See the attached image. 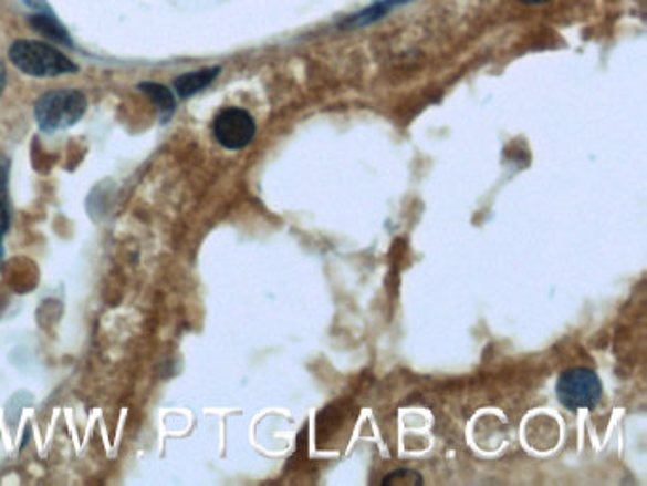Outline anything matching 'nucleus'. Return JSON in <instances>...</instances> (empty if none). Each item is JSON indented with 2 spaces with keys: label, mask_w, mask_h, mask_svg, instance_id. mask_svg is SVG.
Segmentation results:
<instances>
[{
  "label": "nucleus",
  "mask_w": 647,
  "mask_h": 486,
  "mask_svg": "<svg viewBox=\"0 0 647 486\" xmlns=\"http://www.w3.org/2000/svg\"><path fill=\"white\" fill-rule=\"evenodd\" d=\"M10 60L20 71L36 76V79L79 71V68L69 60L67 55L61 54L60 50L48 46L44 42H14L10 48Z\"/></svg>",
  "instance_id": "1"
},
{
  "label": "nucleus",
  "mask_w": 647,
  "mask_h": 486,
  "mask_svg": "<svg viewBox=\"0 0 647 486\" xmlns=\"http://www.w3.org/2000/svg\"><path fill=\"white\" fill-rule=\"evenodd\" d=\"M87 101L79 90H54L34 105V116L44 132L67 130L86 113Z\"/></svg>",
  "instance_id": "2"
},
{
  "label": "nucleus",
  "mask_w": 647,
  "mask_h": 486,
  "mask_svg": "<svg viewBox=\"0 0 647 486\" xmlns=\"http://www.w3.org/2000/svg\"><path fill=\"white\" fill-rule=\"evenodd\" d=\"M556 397L567 411H591L602 397L601 379L585 366L567 369L556 380Z\"/></svg>",
  "instance_id": "3"
},
{
  "label": "nucleus",
  "mask_w": 647,
  "mask_h": 486,
  "mask_svg": "<svg viewBox=\"0 0 647 486\" xmlns=\"http://www.w3.org/2000/svg\"><path fill=\"white\" fill-rule=\"evenodd\" d=\"M215 139L228 151H241L248 147L257 134L253 116L243 108H225L217 114L213 122Z\"/></svg>",
  "instance_id": "4"
},
{
  "label": "nucleus",
  "mask_w": 647,
  "mask_h": 486,
  "mask_svg": "<svg viewBox=\"0 0 647 486\" xmlns=\"http://www.w3.org/2000/svg\"><path fill=\"white\" fill-rule=\"evenodd\" d=\"M219 71H221V69L211 68L201 69V71H196V73L182 74V76H179V79L175 81V92H177L180 97H190V95L198 94V92H201L204 87L209 86V84L217 79Z\"/></svg>",
  "instance_id": "5"
},
{
  "label": "nucleus",
  "mask_w": 647,
  "mask_h": 486,
  "mask_svg": "<svg viewBox=\"0 0 647 486\" xmlns=\"http://www.w3.org/2000/svg\"><path fill=\"white\" fill-rule=\"evenodd\" d=\"M31 28L36 29L39 33L44 34L50 41L60 42V44H67L71 46V37H69L67 29L61 25L58 18H55L50 10L39 12V14L31 15Z\"/></svg>",
  "instance_id": "6"
},
{
  "label": "nucleus",
  "mask_w": 647,
  "mask_h": 486,
  "mask_svg": "<svg viewBox=\"0 0 647 486\" xmlns=\"http://www.w3.org/2000/svg\"><path fill=\"white\" fill-rule=\"evenodd\" d=\"M139 90L143 94H147L156 105L158 113H160L161 122H167L171 118V114L175 113V97L166 86L156 84V82H143V84H139Z\"/></svg>",
  "instance_id": "7"
},
{
  "label": "nucleus",
  "mask_w": 647,
  "mask_h": 486,
  "mask_svg": "<svg viewBox=\"0 0 647 486\" xmlns=\"http://www.w3.org/2000/svg\"><path fill=\"white\" fill-rule=\"evenodd\" d=\"M7 232V228L0 225V265H2V234Z\"/></svg>",
  "instance_id": "8"
},
{
  "label": "nucleus",
  "mask_w": 647,
  "mask_h": 486,
  "mask_svg": "<svg viewBox=\"0 0 647 486\" xmlns=\"http://www.w3.org/2000/svg\"><path fill=\"white\" fill-rule=\"evenodd\" d=\"M2 90H4V68L0 65V94H2Z\"/></svg>",
  "instance_id": "9"
},
{
  "label": "nucleus",
  "mask_w": 647,
  "mask_h": 486,
  "mask_svg": "<svg viewBox=\"0 0 647 486\" xmlns=\"http://www.w3.org/2000/svg\"><path fill=\"white\" fill-rule=\"evenodd\" d=\"M521 2H526V4H541V2H549V0H521Z\"/></svg>",
  "instance_id": "10"
},
{
  "label": "nucleus",
  "mask_w": 647,
  "mask_h": 486,
  "mask_svg": "<svg viewBox=\"0 0 647 486\" xmlns=\"http://www.w3.org/2000/svg\"><path fill=\"white\" fill-rule=\"evenodd\" d=\"M387 2H405V0H387Z\"/></svg>",
  "instance_id": "11"
}]
</instances>
